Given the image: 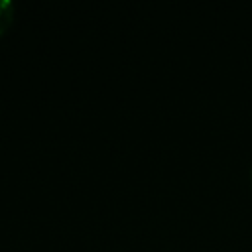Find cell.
Instances as JSON below:
<instances>
[{
	"instance_id": "6da1fadb",
	"label": "cell",
	"mask_w": 252,
	"mask_h": 252,
	"mask_svg": "<svg viewBox=\"0 0 252 252\" xmlns=\"http://www.w3.org/2000/svg\"><path fill=\"white\" fill-rule=\"evenodd\" d=\"M16 14V6L12 0H0V35L12 26Z\"/></svg>"
},
{
	"instance_id": "7a4b0ae2",
	"label": "cell",
	"mask_w": 252,
	"mask_h": 252,
	"mask_svg": "<svg viewBox=\"0 0 252 252\" xmlns=\"http://www.w3.org/2000/svg\"><path fill=\"white\" fill-rule=\"evenodd\" d=\"M250 185H252V169H250Z\"/></svg>"
}]
</instances>
